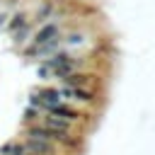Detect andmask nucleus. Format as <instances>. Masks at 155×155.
I'll return each instance as SVG.
<instances>
[{
  "instance_id": "1",
  "label": "nucleus",
  "mask_w": 155,
  "mask_h": 155,
  "mask_svg": "<svg viewBox=\"0 0 155 155\" xmlns=\"http://www.w3.org/2000/svg\"><path fill=\"white\" fill-rule=\"evenodd\" d=\"M61 90V97L63 102H70V104H78L82 109H90V107H97L102 92L99 90H90V87H65V85H58Z\"/></svg>"
},
{
  "instance_id": "2",
  "label": "nucleus",
  "mask_w": 155,
  "mask_h": 155,
  "mask_svg": "<svg viewBox=\"0 0 155 155\" xmlns=\"http://www.w3.org/2000/svg\"><path fill=\"white\" fill-rule=\"evenodd\" d=\"M58 85H65V87H90V90H99L102 85V75L92 68V70H75L65 78L58 80Z\"/></svg>"
},
{
  "instance_id": "3",
  "label": "nucleus",
  "mask_w": 155,
  "mask_h": 155,
  "mask_svg": "<svg viewBox=\"0 0 155 155\" xmlns=\"http://www.w3.org/2000/svg\"><path fill=\"white\" fill-rule=\"evenodd\" d=\"M34 24L29 22V24H24L22 29H17V31H12L10 34V44H12V48H17V51H22L29 41H31V34H34Z\"/></svg>"
},
{
  "instance_id": "4",
  "label": "nucleus",
  "mask_w": 155,
  "mask_h": 155,
  "mask_svg": "<svg viewBox=\"0 0 155 155\" xmlns=\"http://www.w3.org/2000/svg\"><path fill=\"white\" fill-rule=\"evenodd\" d=\"M0 155H27L22 138H12V140H5V143L0 145Z\"/></svg>"
},
{
  "instance_id": "5",
  "label": "nucleus",
  "mask_w": 155,
  "mask_h": 155,
  "mask_svg": "<svg viewBox=\"0 0 155 155\" xmlns=\"http://www.w3.org/2000/svg\"><path fill=\"white\" fill-rule=\"evenodd\" d=\"M41 109H36V107H24V111H22V126H27V124H36L39 119H41Z\"/></svg>"
},
{
  "instance_id": "6",
  "label": "nucleus",
  "mask_w": 155,
  "mask_h": 155,
  "mask_svg": "<svg viewBox=\"0 0 155 155\" xmlns=\"http://www.w3.org/2000/svg\"><path fill=\"white\" fill-rule=\"evenodd\" d=\"M36 75H39L41 82H51V80H53V70L48 68L46 61H39V63H36Z\"/></svg>"
},
{
  "instance_id": "7",
  "label": "nucleus",
  "mask_w": 155,
  "mask_h": 155,
  "mask_svg": "<svg viewBox=\"0 0 155 155\" xmlns=\"http://www.w3.org/2000/svg\"><path fill=\"white\" fill-rule=\"evenodd\" d=\"M0 5H2V0H0Z\"/></svg>"
}]
</instances>
